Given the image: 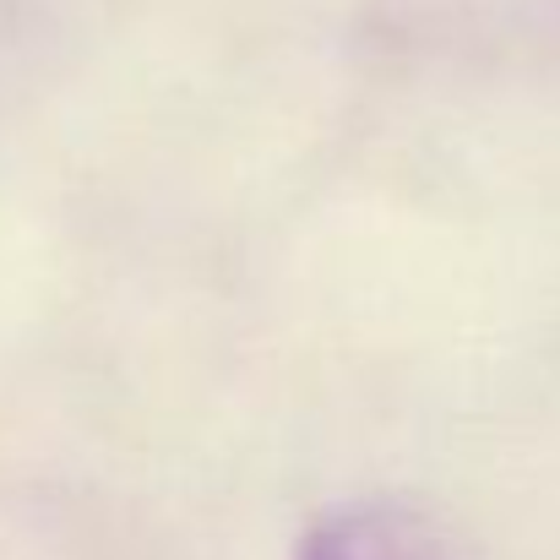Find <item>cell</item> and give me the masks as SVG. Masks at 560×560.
<instances>
[{"label": "cell", "mask_w": 560, "mask_h": 560, "mask_svg": "<svg viewBox=\"0 0 560 560\" xmlns=\"http://www.w3.org/2000/svg\"><path fill=\"white\" fill-rule=\"evenodd\" d=\"M294 560H452V556H446V545L435 539V528L419 512L365 501V506L327 512L300 539Z\"/></svg>", "instance_id": "cell-1"}]
</instances>
